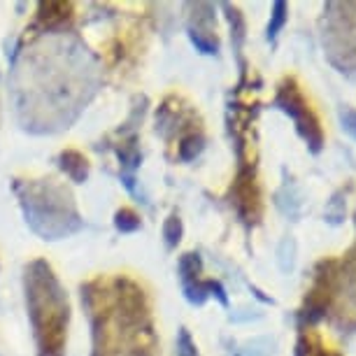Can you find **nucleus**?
<instances>
[{
  "label": "nucleus",
  "instance_id": "1",
  "mask_svg": "<svg viewBox=\"0 0 356 356\" xmlns=\"http://www.w3.org/2000/svg\"><path fill=\"white\" fill-rule=\"evenodd\" d=\"M26 291H29L31 317L38 328L42 356H61L68 303L49 266H44L42 261L31 266V273L26 277Z\"/></svg>",
  "mask_w": 356,
  "mask_h": 356
},
{
  "label": "nucleus",
  "instance_id": "2",
  "mask_svg": "<svg viewBox=\"0 0 356 356\" xmlns=\"http://www.w3.org/2000/svg\"><path fill=\"white\" fill-rule=\"evenodd\" d=\"M321 26L328 61L342 75L356 77V3H326Z\"/></svg>",
  "mask_w": 356,
  "mask_h": 356
},
{
  "label": "nucleus",
  "instance_id": "3",
  "mask_svg": "<svg viewBox=\"0 0 356 356\" xmlns=\"http://www.w3.org/2000/svg\"><path fill=\"white\" fill-rule=\"evenodd\" d=\"M275 105H277L282 112L289 114V117L293 119L296 131H298V136L305 140L307 149H310L312 154H319L321 149H324V143H326L324 129H321L319 117L314 114L310 103L305 100L300 86L296 84V79L289 77V79H284V82L280 84Z\"/></svg>",
  "mask_w": 356,
  "mask_h": 356
},
{
  "label": "nucleus",
  "instance_id": "4",
  "mask_svg": "<svg viewBox=\"0 0 356 356\" xmlns=\"http://www.w3.org/2000/svg\"><path fill=\"white\" fill-rule=\"evenodd\" d=\"M340 289V264L335 259L319 261L314 268L312 289L305 296V305L298 312L300 326H314L326 317L331 310L335 296Z\"/></svg>",
  "mask_w": 356,
  "mask_h": 356
},
{
  "label": "nucleus",
  "instance_id": "5",
  "mask_svg": "<svg viewBox=\"0 0 356 356\" xmlns=\"http://www.w3.org/2000/svg\"><path fill=\"white\" fill-rule=\"evenodd\" d=\"M233 207L245 224H257L261 217V193L254 179V168H240L233 184Z\"/></svg>",
  "mask_w": 356,
  "mask_h": 356
},
{
  "label": "nucleus",
  "instance_id": "6",
  "mask_svg": "<svg viewBox=\"0 0 356 356\" xmlns=\"http://www.w3.org/2000/svg\"><path fill=\"white\" fill-rule=\"evenodd\" d=\"M296 356H340V354L324 349V345H321V340H319V335L303 333L298 338V345H296Z\"/></svg>",
  "mask_w": 356,
  "mask_h": 356
},
{
  "label": "nucleus",
  "instance_id": "7",
  "mask_svg": "<svg viewBox=\"0 0 356 356\" xmlns=\"http://www.w3.org/2000/svg\"><path fill=\"white\" fill-rule=\"evenodd\" d=\"M61 165L63 170L70 175L75 182H84L86 175H89V165H86V159L82 156V154L77 152H65L61 156Z\"/></svg>",
  "mask_w": 356,
  "mask_h": 356
},
{
  "label": "nucleus",
  "instance_id": "8",
  "mask_svg": "<svg viewBox=\"0 0 356 356\" xmlns=\"http://www.w3.org/2000/svg\"><path fill=\"white\" fill-rule=\"evenodd\" d=\"M289 19V5L284 0H277V3L273 5V12H270V22H268V29H266V38L268 40H275L280 35V31L284 29Z\"/></svg>",
  "mask_w": 356,
  "mask_h": 356
},
{
  "label": "nucleus",
  "instance_id": "9",
  "mask_svg": "<svg viewBox=\"0 0 356 356\" xmlns=\"http://www.w3.org/2000/svg\"><path fill=\"white\" fill-rule=\"evenodd\" d=\"M189 38H191V42L196 44L198 51H203V54H217L219 51V40L212 31L189 29Z\"/></svg>",
  "mask_w": 356,
  "mask_h": 356
},
{
  "label": "nucleus",
  "instance_id": "10",
  "mask_svg": "<svg viewBox=\"0 0 356 356\" xmlns=\"http://www.w3.org/2000/svg\"><path fill=\"white\" fill-rule=\"evenodd\" d=\"M345 191H338V193H333V198L328 200V205H326V212H324V217L328 224H333V226H340L342 221H345Z\"/></svg>",
  "mask_w": 356,
  "mask_h": 356
},
{
  "label": "nucleus",
  "instance_id": "11",
  "mask_svg": "<svg viewBox=\"0 0 356 356\" xmlns=\"http://www.w3.org/2000/svg\"><path fill=\"white\" fill-rule=\"evenodd\" d=\"M179 275H182L184 284H191V282H198L200 275V257L198 254H184L182 261H179Z\"/></svg>",
  "mask_w": 356,
  "mask_h": 356
},
{
  "label": "nucleus",
  "instance_id": "12",
  "mask_svg": "<svg viewBox=\"0 0 356 356\" xmlns=\"http://www.w3.org/2000/svg\"><path fill=\"white\" fill-rule=\"evenodd\" d=\"M224 10L228 12V22H231V31H233V44L235 49H240L245 40V22H243V15H240L238 8H231V5H224Z\"/></svg>",
  "mask_w": 356,
  "mask_h": 356
},
{
  "label": "nucleus",
  "instance_id": "13",
  "mask_svg": "<svg viewBox=\"0 0 356 356\" xmlns=\"http://www.w3.org/2000/svg\"><path fill=\"white\" fill-rule=\"evenodd\" d=\"M203 145H205L203 136H196V133L189 136V138H184L182 145H179V159H182V161H193L200 152H203Z\"/></svg>",
  "mask_w": 356,
  "mask_h": 356
},
{
  "label": "nucleus",
  "instance_id": "14",
  "mask_svg": "<svg viewBox=\"0 0 356 356\" xmlns=\"http://www.w3.org/2000/svg\"><path fill=\"white\" fill-rule=\"evenodd\" d=\"M163 238H165L168 247H177L179 245V240H182V221H179L177 214H172V217L165 219Z\"/></svg>",
  "mask_w": 356,
  "mask_h": 356
},
{
  "label": "nucleus",
  "instance_id": "15",
  "mask_svg": "<svg viewBox=\"0 0 356 356\" xmlns=\"http://www.w3.org/2000/svg\"><path fill=\"white\" fill-rule=\"evenodd\" d=\"M177 356H198L196 342L191 340V335L186 328H182L177 335Z\"/></svg>",
  "mask_w": 356,
  "mask_h": 356
},
{
  "label": "nucleus",
  "instance_id": "16",
  "mask_svg": "<svg viewBox=\"0 0 356 356\" xmlns=\"http://www.w3.org/2000/svg\"><path fill=\"white\" fill-rule=\"evenodd\" d=\"M117 228H119V231H124V233L138 231V228H140L138 214H133L131 210H122L117 214Z\"/></svg>",
  "mask_w": 356,
  "mask_h": 356
},
{
  "label": "nucleus",
  "instance_id": "17",
  "mask_svg": "<svg viewBox=\"0 0 356 356\" xmlns=\"http://www.w3.org/2000/svg\"><path fill=\"white\" fill-rule=\"evenodd\" d=\"M340 124H342V131H347L349 136L356 140V112L354 110H342L340 112Z\"/></svg>",
  "mask_w": 356,
  "mask_h": 356
},
{
  "label": "nucleus",
  "instance_id": "18",
  "mask_svg": "<svg viewBox=\"0 0 356 356\" xmlns=\"http://www.w3.org/2000/svg\"><path fill=\"white\" fill-rule=\"evenodd\" d=\"M207 289H210V296H217V298H219V303L221 305H228V296H226V291H224V286H221L219 284V282H207Z\"/></svg>",
  "mask_w": 356,
  "mask_h": 356
},
{
  "label": "nucleus",
  "instance_id": "19",
  "mask_svg": "<svg viewBox=\"0 0 356 356\" xmlns=\"http://www.w3.org/2000/svg\"><path fill=\"white\" fill-rule=\"evenodd\" d=\"M354 226H356V210H354Z\"/></svg>",
  "mask_w": 356,
  "mask_h": 356
}]
</instances>
